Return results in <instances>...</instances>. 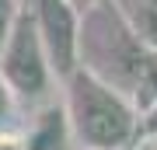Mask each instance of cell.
<instances>
[{
	"label": "cell",
	"mask_w": 157,
	"mask_h": 150,
	"mask_svg": "<svg viewBox=\"0 0 157 150\" xmlns=\"http://www.w3.org/2000/svg\"><path fill=\"white\" fill-rule=\"evenodd\" d=\"M63 108H67L73 143L94 150H122L136 143L140 133V108L133 94L119 91L115 84L101 80L98 73L77 67L59 80Z\"/></svg>",
	"instance_id": "cell-1"
},
{
	"label": "cell",
	"mask_w": 157,
	"mask_h": 150,
	"mask_svg": "<svg viewBox=\"0 0 157 150\" xmlns=\"http://www.w3.org/2000/svg\"><path fill=\"white\" fill-rule=\"evenodd\" d=\"M147 56H150V49L140 42V35L122 17L115 0H98V4L80 11L77 67L98 73L101 80L133 94L136 84H140Z\"/></svg>",
	"instance_id": "cell-2"
},
{
	"label": "cell",
	"mask_w": 157,
	"mask_h": 150,
	"mask_svg": "<svg viewBox=\"0 0 157 150\" xmlns=\"http://www.w3.org/2000/svg\"><path fill=\"white\" fill-rule=\"evenodd\" d=\"M0 73L11 84L14 98L21 105H39V101L52 98V80L56 73L49 67V52L42 45L39 25H35V11L21 7L7 32V42L0 49Z\"/></svg>",
	"instance_id": "cell-3"
},
{
	"label": "cell",
	"mask_w": 157,
	"mask_h": 150,
	"mask_svg": "<svg viewBox=\"0 0 157 150\" xmlns=\"http://www.w3.org/2000/svg\"><path fill=\"white\" fill-rule=\"evenodd\" d=\"M35 25H39L42 45L49 52V67L63 80L77 70V39H80V11L70 0H35Z\"/></svg>",
	"instance_id": "cell-4"
},
{
	"label": "cell",
	"mask_w": 157,
	"mask_h": 150,
	"mask_svg": "<svg viewBox=\"0 0 157 150\" xmlns=\"http://www.w3.org/2000/svg\"><path fill=\"white\" fill-rule=\"evenodd\" d=\"M25 150H73V129L63 108V98H45L39 105H32L28 126L21 129Z\"/></svg>",
	"instance_id": "cell-5"
},
{
	"label": "cell",
	"mask_w": 157,
	"mask_h": 150,
	"mask_svg": "<svg viewBox=\"0 0 157 150\" xmlns=\"http://www.w3.org/2000/svg\"><path fill=\"white\" fill-rule=\"evenodd\" d=\"M115 7L147 49H157V0H115Z\"/></svg>",
	"instance_id": "cell-6"
},
{
	"label": "cell",
	"mask_w": 157,
	"mask_h": 150,
	"mask_svg": "<svg viewBox=\"0 0 157 150\" xmlns=\"http://www.w3.org/2000/svg\"><path fill=\"white\" fill-rule=\"evenodd\" d=\"M133 101H136V108L157 101V49H150V56L143 63V73H140V84L133 91Z\"/></svg>",
	"instance_id": "cell-7"
},
{
	"label": "cell",
	"mask_w": 157,
	"mask_h": 150,
	"mask_svg": "<svg viewBox=\"0 0 157 150\" xmlns=\"http://www.w3.org/2000/svg\"><path fill=\"white\" fill-rule=\"evenodd\" d=\"M21 105V101L14 98V91H11V84L4 80V73H0V129H11L7 122L14 119V108Z\"/></svg>",
	"instance_id": "cell-8"
},
{
	"label": "cell",
	"mask_w": 157,
	"mask_h": 150,
	"mask_svg": "<svg viewBox=\"0 0 157 150\" xmlns=\"http://www.w3.org/2000/svg\"><path fill=\"white\" fill-rule=\"evenodd\" d=\"M21 7H25L21 0H0V49H4L7 32H11V25H14V17H17Z\"/></svg>",
	"instance_id": "cell-9"
},
{
	"label": "cell",
	"mask_w": 157,
	"mask_h": 150,
	"mask_svg": "<svg viewBox=\"0 0 157 150\" xmlns=\"http://www.w3.org/2000/svg\"><path fill=\"white\" fill-rule=\"evenodd\" d=\"M143 133H157V101L140 108V133L136 136H143Z\"/></svg>",
	"instance_id": "cell-10"
},
{
	"label": "cell",
	"mask_w": 157,
	"mask_h": 150,
	"mask_svg": "<svg viewBox=\"0 0 157 150\" xmlns=\"http://www.w3.org/2000/svg\"><path fill=\"white\" fill-rule=\"evenodd\" d=\"M0 150H25V136L14 129H0Z\"/></svg>",
	"instance_id": "cell-11"
},
{
	"label": "cell",
	"mask_w": 157,
	"mask_h": 150,
	"mask_svg": "<svg viewBox=\"0 0 157 150\" xmlns=\"http://www.w3.org/2000/svg\"><path fill=\"white\" fill-rule=\"evenodd\" d=\"M133 150H157V133H143V136H136Z\"/></svg>",
	"instance_id": "cell-12"
},
{
	"label": "cell",
	"mask_w": 157,
	"mask_h": 150,
	"mask_svg": "<svg viewBox=\"0 0 157 150\" xmlns=\"http://www.w3.org/2000/svg\"><path fill=\"white\" fill-rule=\"evenodd\" d=\"M73 7H77V11H84V7H91V4H98V0H70Z\"/></svg>",
	"instance_id": "cell-13"
},
{
	"label": "cell",
	"mask_w": 157,
	"mask_h": 150,
	"mask_svg": "<svg viewBox=\"0 0 157 150\" xmlns=\"http://www.w3.org/2000/svg\"><path fill=\"white\" fill-rule=\"evenodd\" d=\"M73 150H94V147H73ZM122 150H133V147H122Z\"/></svg>",
	"instance_id": "cell-14"
}]
</instances>
